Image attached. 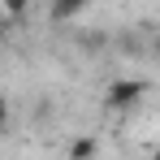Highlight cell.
Returning a JSON list of instances; mask_svg holds the SVG:
<instances>
[{
  "mask_svg": "<svg viewBox=\"0 0 160 160\" xmlns=\"http://www.w3.org/2000/svg\"><path fill=\"white\" fill-rule=\"evenodd\" d=\"M48 13H52L56 22H65V18H78V13H82V4H78V0H65V4H52Z\"/></svg>",
  "mask_w": 160,
  "mask_h": 160,
  "instance_id": "3",
  "label": "cell"
},
{
  "mask_svg": "<svg viewBox=\"0 0 160 160\" xmlns=\"http://www.w3.org/2000/svg\"><path fill=\"white\" fill-rule=\"evenodd\" d=\"M147 91H152V82L147 78H112L104 87V108L108 112H130L147 100Z\"/></svg>",
  "mask_w": 160,
  "mask_h": 160,
  "instance_id": "1",
  "label": "cell"
},
{
  "mask_svg": "<svg viewBox=\"0 0 160 160\" xmlns=\"http://www.w3.org/2000/svg\"><path fill=\"white\" fill-rule=\"evenodd\" d=\"M156 56H160V39H156Z\"/></svg>",
  "mask_w": 160,
  "mask_h": 160,
  "instance_id": "6",
  "label": "cell"
},
{
  "mask_svg": "<svg viewBox=\"0 0 160 160\" xmlns=\"http://www.w3.org/2000/svg\"><path fill=\"white\" fill-rule=\"evenodd\" d=\"M69 160H95V138H91V134L74 138V143H69Z\"/></svg>",
  "mask_w": 160,
  "mask_h": 160,
  "instance_id": "2",
  "label": "cell"
},
{
  "mask_svg": "<svg viewBox=\"0 0 160 160\" xmlns=\"http://www.w3.org/2000/svg\"><path fill=\"white\" fill-rule=\"evenodd\" d=\"M152 160H160V147H156V152H152Z\"/></svg>",
  "mask_w": 160,
  "mask_h": 160,
  "instance_id": "5",
  "label": "cell"
},
{
  "mask_svg": "<svg viewBox=\"0 0 160 160\" xmlns=\"http://www.w3.org/2000/svg\"><path fill=\"white\" fill-rule=\"evenodd\" d=\"M4 13H9V18H26V4H22V0H4Z\"/></svg>",
  "mask_w": 160,
  "mask_h": 160,
  "instance_id": "4",
  "label": "cell"
}]
</instances>
